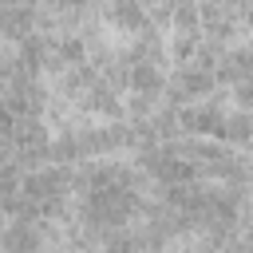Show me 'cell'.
Masks as SVG:
<instances>
[{
    "label": "cell",
    "mask_w": 253,
    "mask_h": 253,
    "mask_svg": "<svg viewBox=\"0 0 253 253\" xmlns=\"http://www.w3.org/2000/svg\"><path fill=\"white\" fill-rule=\"evenodd\" d=\"M174 32H202V4L198 0H174Z\"/></svg>",
    "instance_id": "6"
},
{
    "label": "cell",
    "mask_w": 253,
    "mask_h": 253,
    "mask_svg": "<svg viewBox=\"0 0 253 253\" xmlns=\"http://www.w3.org/2000/svg\"><path fill=\"white\" fill-rule=\"evenodd\" d=\"M142 4H146V8H150V4H158V0H142Z\"/></svg>",
    "instance_id": "9"
},
{
    "label": "cell",
    "mask_w": 253,
    "mask_h": 253,
    "mask_svg": "<svg viewBox=\"0 0 253 253\" xmlns=\"http://www.w3.org/2000/svg\"><path fill=\"white\" fill-rule=\"evenodd\" d=\"M198 43H202V32H174L170 28L166 32V59H170V67L174 63H190Z\"/></svg>",
    "instance_id": "5"
},
{
    "label": "cell",
    "mask_w": 253,
    "mask_h": 253,
    "mask_svg": "<svg viewBox=\"0 0 253 253\" xmlns=\"http://www.w3.org/2000/svg\"><path fill=\"white\" fill-rule=\"evenodd\" d=\"M221 142L245 150L253 142V111H241V107H229L225 111V126H221Z\"/></svg>",
    "instance_id": "4"
},
{
    "label": "cell",
    "mask_w": 253,
    "mask_h": 253,
    "mask_svg": "<svg viewBox=\"0 0 253 253\" xmlns=\"http://www.w3.org/2000/svg\"><path fill=\"white\" fill-rule=\"evenodd\" d=\"M170 87H178L182 95H186V103L190 99H210L213 91H217V75H213V67H202V63H174L170 67Z\"/></svg>",
    "instance_id": "2"
},
{
    "label": "cell",
    "mask_w": 253,
    "mask_h": 253,
    "mask_svg": "<svg viewBox=\"0 0 253 253\" xmlns=\"http://www.w3.org/2000/svg\"><path fill=\"white\" fill-rule=\"evenodd\" d=\"M166 83H170V63H158V59H138V63H130V83H126V91L162 99Z\"/></svg>",
    "instance_id": "3"
},
{
    "label": "cell",
    "mask_w": 253,
    "mask_h": 253,
    "mask_svg": "<svg viewBox=\"0 0 253 253\" xmlns=\"http://www.w3.org/2000/svg\"><path fill=\"white\" fill-rule=\"evenodd\" d=\"M99 16H103V24H107L111 32H119V36H126V40L150 28V12H146L142 0H103Z\"/></svg>",
    "instance_id": "1"
},
{
    "label": "cell",
    "mask_w": 253,
    "mask_h": 253,
    "mask_svg": "<svg viewBox=\"0 0 253 253\" xmlns=\"http://www.w3.org/2000/svg\"><path fill=\"white\" fill-rule=\"evenodd\" d=\"M4 225H8V206L0 202V229H4Z\"/></svg>",
    "instance_id": "8"
},
{
    "label": "cell",
    "mask_w": 253,
    "mask_h": 253,
    "mask_svg": "<svg viewBox=\"0 0 253 253\" xmlns=\"http://www.w3.org/2000/svg\"><path fill=\"white\" fill-rule=\"evenodd\" d=\"M229 103L241 107V111H253V75H245V79H237L229 87Z\"/></svg>",
    "instance_id": "7"
}]
</instances>
